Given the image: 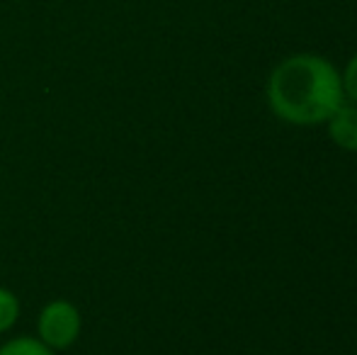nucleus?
Returning a JSON list of instances; mask_svg holds the SVG:
<instances>
[{
  "label": "nucleus",
  "mask_w": 357,
  "mask_h": 355,
  "mask_svg": "<svg viewBox=\"0 0 357 355\" xmlns=\"http://www.w3.org/2000/svg\"><path fill=\"white\" fill-rule=\"evenodd\" d=\"M39 333L42 343L52 348H68L80 333V314L68 302H52L44 307L39 317Z\"/></svg>",
  "instance_id": "obj_2"
},
{
  "label": "nucleus",
  "mask_w": 357,
  "mask_h": 355,
  "mask_svg": "<svg viewBox=\"0 0 357 355\" xmlns=\"http://www.w3.org/2000/svg\"><path fill=\"white\" fill-rule=\"evenodd\" d=\"M326 127H328L331 142L338 149L350 153H357V105L355 103H343L335 107V112L326 119Z\"/></svg>",
  "instance_id": "obj_3"
},
{
  "label": "nucleus",
  "mask_w": 357,
  "mask_h": 355,
  "mask_svg": "<svg viewBox=\"0 0 357 355\" xmlns=\"http://www.w3.org/2000/svg\"><path fill=\"white\" fill-rule=\"evenodd\" d=\"M340 81H343V93L348 103L357 105V52L353 54V59L348 61V66L340 73Z\"/></svg>",
  "instance_id": "obj_6"
},
{
  "label": "nucleus",
  "mask_w": 357,
  "mask_h": 355,
  "mask_svg": "<svg viewBox=\"0 0 357 355\" xmlns=\"http://www.w3.org/2000/svg\"><path fill=\"white\" fill-rule=\"evenodd\" d=\"M17 312H20V304L15 299L13 292L8 289H0V331L10 328L17 319Z\"/></svg>",
  "instance_id": "obj_5"
},
{
  "label": "nucleus",
  "mask_w": 357,
  "mask_h": 355,
  "mask_svg": "<svg viewBox=\"0 0 357 355\" xmlns=\"http://www.w3.org/2000/svg\"><path fill=\"white\" fill-rule=\"evenodd\" d=\"M345 100L340 71L319 54H294L268 78L270 109L291 127H319Z\"/></svg>",
  "instance_id": "obj_1"
},
{
  "label": "nucleus",
  "mask_w": 357,
  "mask_h": 355,
  "mask_svg": "<svg viewBox=\"0 0 357 355\" xmlns=\"http://www.w3.org/2000/svg\"><path fill=\"white\" fill-rule=\"evenodd\" d=\"M0 355H52V351L37 338H15L0 348Z\"/></svg>",
  "instance_id": "obj_4"
}]
</instances>
